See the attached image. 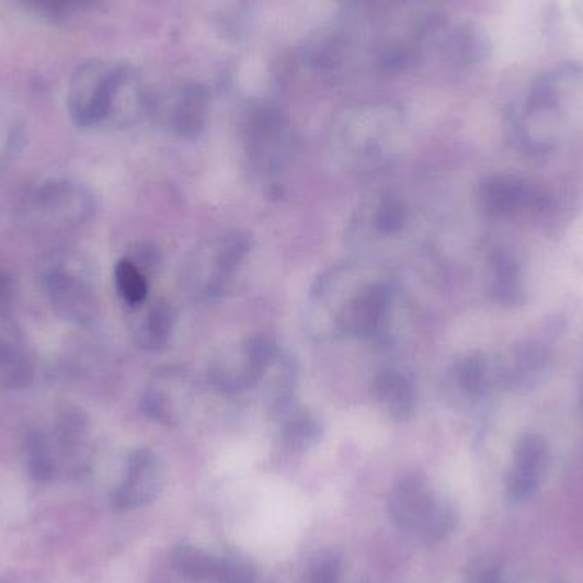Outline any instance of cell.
Returning <instances> with one entry per match:
<instances>
[{"instance_id": "1", "label": "cell", "mask_w": 583, "mask_h": 583, "mask_svg": "<svg viewBox=\"0 0 583 583\" xmlns=\"http://www.w3.org/2000/svg\"><path fill=\"white\" fill-rule=\"evenodd\" d=\"M403 134V116L388 103L361 104L340 113L331 127V149L346 168L373 171L388 164Z\"/></svg>"}, {"instance_id": "2", "label": "cell", "mask_w": 583, "mask_h": 583, "mask_svg": "<svg viewBox=\"0 0 583 583\" xmlns=\"http://www.w3.org/2000/svg\"><path fill=\"white\" fill-rule=\"evenodd\" d=\"M251 245V236L238 230L199 242L181 266L180 282L186 296L196 302H214L226 296Z\"/></svg>"}, {"instance_id": "3", "label": "cell", "mask_w": 583, "mask_h": 583, "mask_svg": "<svg viewBox=\"0 0 583 583\" xmlns=\"http://www.w3.org/2000/svg\"><path fill=\"white\" fill-rule=\"evenodd\" d=\"M380 270L361 261H348L327 270L312 285L307 299V330L318 340L340 336L343 318L350 311L362 288Z\"/></svg>"}, {"instance_id": "4", "label": "cell", "mask_w": 583, "mask_h": 583, "mask_svg": "<svg viewBox=\"0 0 583 583\" xmlns=\"http://www.w3.org/2000/svg\"><path fill=\"white\" fill-rule=\"evenodd\" d=\"M242 140L258 180L278 190L296 153V135L288 119L265 104L250 107L242 122Z\"/></svg>"}, {"instance_id": "5", "label": "cell", "mask_w": 583, "mask_h": 583, "mask_svg": "<svg viewBox=\"0 0 583 583\" xmlns=\"http://www.w3.org/2000/svg\"><path fill=\"white\" fill-rule=\"evenodd\" d=\"M281 352L272 334H250L215 353L208 364V382L220 395L251 391L263 384Z\"/></svg>"}, {"instance_id": "6", "label": "cell", "mask_w": 583, "mask_h": 583, "mask_svg": "<svg viewBox=\"0 0 583 583\" xmlns=\"http://www.w3.org/2000/svg\"><path fill=\"white\" fill-rule=\"evenodd\" d=\"M46 297L60 318L84 324L94 316V288L88 263L76 253H55L43 263Z\"/></svg>"}, {"instance_id": "7", "label": "cell", "mask_w": 583, "mask_h": 583, "mask_svg": "<svg viewBox=\"0 0 583 583\" xmlns=\"http://www.w3.org/2000/svg\"><path fill=\"white\" fill-rule=\"evenodd\" d=\"M23 214L30 226L43 232H64L91 219L94 198L77 181L50 180L31 193Z\"/></svg>"}, {"instance_id": "8", "label": "cell", "mask_w": 583, "mask_h": 583, "mask_svg": "<svg viewBox=\"0 0 583 583\" xmlns=\"http://www.w3.org/2000/svg\"><path fill=\"white\" fill-rule=\"evenodd\" d=\"M127 72L128 67L107 64H91L77 70L70 85L69 107L79 127L107 125Z\"/></svg>"}, {"instance_id": "9", "label": "cell", "mask_w": 583, "mask_h": 583, "mask_svg": "<svg viewBox=\"0 0 583 583\" xmlns=\"http://www.w3.org/2000/svg\"><path fill=\"white\" fill-rule=\"evenodd\" d=\"M196 386L183 367H162L150 377L144 389L140 408L152 422L176 426L184 422L195 403Z\"/></svg>"}, {"instance_id": "10", "label": "cell", "mask_w": 583, "mask_h": 583, "mask_svg": "<svg viewBox=\"0 0 583 583\" xmlns=\"http://www.w3.org/2000/svg\"><path fill=\"white\" fill-rule=\"evenodd\" d=\"M164 484V466L161 457L147 447L128 454L122 481L113 491L112 503L116 511H137L158 499Z\"/></svg>"}, {"instance_id": "11", "label": "cell", "mask_w": 583, "mask_h": 583, "mask_svg": "<svg viewBox=\"0 0 583 583\" xmlns=\"http://www.w3.org/2000/svg\"><path fill=\"white\" fill-rule=\"evenodd\" d=\"M437 496L428 480L420 472H410L399 478L389 495V514L399 529L419 533L423 521L434 506Z\"/></svg>"}, {"instance_id": "12", "label": "cell", "mask_w": 583, "mask_h": 583, "mask_svg": "<svg viewBox=\"0 0 583 583\" xmlns=\"http://www.w3.org/2000/svg\"><path fill=\"white\" fill-rule=\"evenodd\" d=\"M426 35L456 66H478L491 55L490 35L480 24L465 23L453 30L437 24Z\"/></svg>"}, {"instance_id": "13", "label": "cell", "mask_w": 583, "mask_h": 583, "mask_svg": "<svg viewBox=\"0 0 583 583\" xmlns=\"http://www.w3.org/2000/svg\"><path fill=\"white\" fill-rule=\"evenodd\" d=\"M210 94L202 84H186L178 89L173 100L162 104V116L180 137L198 138L207 127Z\"/></svg>"}, {"instance_id": "14", "label": "cell", "mask_w": 583, "mask_h": 583, "mask_svg": "<svg viewBox=\"0 0 583 583\" xmlns=\"http://www.w3.org/2000/svg\"><path fill=\"white\" fill-rule=\"evenodd\" d=\"M548 466V445L537 435L522 438L515 450L511 475H508V495L515 502L527 500L536 493L545 478Z\"/></svg>"}, {"instance_id": "15", "label": "cell", "mask_w": 583, "mask_h": 583, "mask_svg": "<svg viewBox=\"0 0 583 583\" xmlns=\"http://www.w3.org/2000/svg\"><path fill=\"white\" fill-rule=\"evenodd\" d=\"M373 392L380 410L395 422H407L416 411V388L410 374L388 367L374 377Z\"/></svg>"}, {"instance_id": "16", "label": "cell", "mask_w": 583, "mask_h": 583, "mask_svg": "<svg viewBox=\"0 0 583 583\" xmlns=\"http://www.w3.org/2000/svg\"><path fill=\"white\" fill-rule=\"evenodd\" d=\"M276 428L285 447L296 453H304L321 441L322 426L318 416L307 411L299 399L272 413Z\"/></svg>"}, {"instance_id": "17", "label": "cell", "mask_w": 583, "mask_h": 583, "mask_svg": "<svg viewBox=\"0 0 583 583\" xmlns=\"http://www.w3.org/2000/svg\"><path fill=\"white\" fill-rule=\"evenodd\" d=\"M142 312L135 318L134 338L140 348L149 352H158L165 348L171 342V336L176 327V309L165 300L146 306L142 304Z\"/></svg>"}, {"instance_id": "18", "label": "cell", "mask_w": 583, "mask_h": 583, "mask_svg": "<svg viewBox=\"0 0 583 583\" xmlns=\"http://www.w3.org/2000/svg\"><path fill=\"white\" fill-rule=\"evenodd\" d=\"M408 207L403 199L396 195H380L368 205L362 214L361 226L370 238L395 239L403 235L408 227Z\"/></svg>"}, {"instance_id": "19", "label": "cell", "mask_w": 583, "mask_h": 583, "mask_svg": "<svg viewBox=\"0 0 583 583\" xmlns=\"http://www.w3.org/2000/svg\"><path fill=\"white\" fill-rule=\"evenodd\" d=\"M33 382V367L27 361L18 331L0 322V384L9 389H24Z\"/></svg>"}, {"instance_id": "20", "label": "cell", "mask_w": 583, "mask_h": 583, "mask_svg": "<svg viewBox=\"0 0 583 583\" xmlns=\"http://www.w3.org/2000/svg\"><path fill=\"white\" fill-rule=\"evenodd\" d=\"M583 84L582 64H561L537 77L527 101L560 107L561 101Z\"/></svg>"}, {"instance_id": "21", "label": "cell", "mask_w": 583, "mask_h": 583, "mask_svg": "<svg viewBox=\"0 0 583 583\" xmlns=\"http://www.w3.org/2000/svg\"><path fill=\"white\" fill-rule=\"evenodd\" d=\"M115 284L128 306L138 307L147 302L149 282L146 272L132 258H123L116 263Z\"/></svg>"}, {"instance_id": "22", "label": "cell", "mask_w": 583, "mask_h": 583, "mask_svg": "<svg viewBox=\"0 0 583 583\" xmlns=\"http://www.w3.org/2000/svg\"><path fill=\"white\" fill-rule=\"evenodd\" d=\"M173 563L178 572L193 580H212L215 582L219 558L192 545H181L174 549Z\"/></svg>"}, {"instance_id": "23", "label": "cell", "mask_w": 583, "mask_h": 583, "mask_svg": "<svg viewBox=\"0 0 583 583\" xmlns=\"http://www.w3.org/2000/svg\"><path fill=\"white\" fill-rule=\"evenodd\" d=\"M457 518L459 517L453 503L437 499L416 534L426 542L444 541L445 537L450 536L456 529Z\"/></svg>"}, {"instance_id": "24", "label": "cell", "mask_w": 583, "mask_h": 583, "mask_svg": "<svg viewBox=\"0 0 583 583\" xmlns=\"http://www.w3.org/2000/svg\"><path fill=\"white\" fill-rule=\"evenodd\" d=\"M27 469L36 481H50L55 475V462L50 444L42 432H31L26 441Z\"/></svg>"}, {"instance_id": "25", "label": "cell", "mask_w": 583, "mask_h": 583, "mask_svg": "<svg viewBox=\"0 0 583 583\" xmlns=\"http://www.w3.org/2000/svg\"><path fill=\"white\" fill-rule=\"evenodd\" d=\"M342 575V558L334 551H322L309 567L307 583H338Z\"/></svg>"}, {"instance_id": "26", "label": "cell", "mask_w": 583, "mask_h": 583, "mask_svg": "<svg viewBox=\"0 0 583 583\" xmlns=\"http://www.w3.org/2000/svg\"><path fill=\"white\" fill-rule=\"evenodd\" d=\"M215 582L254 583L256 582V572H254L253 564L248 563L242 558H224V560H219Z\"/></svg>"}, {"instance_id": "27", "label": "cell", "mask_w": 583, "mask_h": 583, "mask_svg": "<svg viewBox=\"0 0 583 583\" xmlns=\"http://www.w3.org/2000/svg\"><path fill=\"white\" fill-rule=\"evenodd\" d=\"M468 583H503L502 563L495 558H476L466 570Z\"/></svg>"}, {"instance_id": "28", "label": "cell", "mask_w": 583, "mask_h": 583, "mask_svg": "<svg viewBox=\"0 0 583 583\" xmlns=\"http://www.w3.org/2000/svg\"><path fill=\"white\" fill-rule=\"evenodd\" d=\"M15 285L12 276L0 272V316L9 311V307L14 302Z\"/></svg>"}, {"instance_id": "29", "label": "cell", "mask_w": 583, "mask_h": 583, "mask_svg": "<svg viewBox=\"0 0 583 583\" xmlns=\"http://www.w3.org/2000/svg\"><path fill=\"white\" fill-rule=\"evenodd\" d=\"M575 11L576 18H579L580 23L583 24V0H579V2H576Z\"/></svg>"}]
</instances>
